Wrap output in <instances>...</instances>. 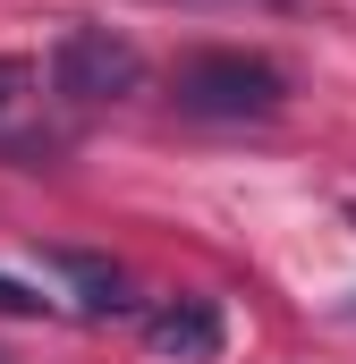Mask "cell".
Instances as JSON below:
<instances>
[{
  "label": "cell",
  "instance_id": "obj_1",
  "mask_svg": "<svg viewBox=\"0 0 356 364\" xmlns=\"http://www.w3.org/2000/svg\"><path fill=\"white\" fill-rule=\"evenodd\" d=\"M170 102L187 119H271L288 102V77L263 51H187L170 77Z\"/></svg>",
  "mask_w": 356,
  "mask_h": 364
},
{
  "label": "cell",
  "instance_id": "obj_2",
  "mask_svg": "<svg viewBox=\"0 0 356 364\" xmlns=\"http://www.w3.org/2000/svg\"><path fill=\"white\" fill-rule=\"evenodd\" d=\"M51 93L60 102H127V93H145V51L119 34V26H68L60 43H51Z\"/></svg>",
  "mask_w": 356,
  "mask_h": 364
},
{
  "label": "cell",
  "instance_id": "obj_3",
  "mask_svg": "<svg viewBox=\"0 0 356 364\" xmlns=\"http://www.w3.org/2000/svg\"><path fill=\"white\" fill-rule=\"evenodd\" d=\"M145 348L162 364H212L229 348V314H221L212 296H162V305L145 314Z\"/></svg>",
  "mask_w": 356,
  "mask_h": 364
},
{
  "label": "cell",
  "instance_id": "obj_4",
  "mask_svg": "<svg viewBox=\"0 0 356 364\" xmlns=\"http://www.w3.org/2000/svg\"><path fill=\"white\" fill-rule=\"evenodd\" d=\"M43 263L77 288V305H85V314H136V288H127V272H119L110 255H68V246H51Z\"/></svg>",
  "mask_w": 356,
  "mask_h": 364
},
{
  "label": "cell",
  "instance_id": "obj_5",
  "mask_svg": "<svg viewBox=\"0 0 356 364\" xmlns=\"http://www.w3.org/2000/svg\"><path fill=\"white\" fill-rule=\"evenodd\" d=\"M0 314H9V322H43V314H60V305H51L43 288H26V279H0Z\"/></svg>",
  "mask_w": 356,
  "mask_h": 364
},
{
  "label": "cell",
  "instance_id": "obj_6",
  "mask_svg": "<svg viewBox=\"0 0 356 364\" xmlns=\"http://www.w3.org/2000/svg\"><path fill=\"white\" fill-rule=\"evenodd\" d=\"M26 93H34V60H17V51H0V119H9V110H17Z\"/></svg>",
  "mask_w": 356,
  "mask_h": 364
},
{
  "label": "cell",
  "instance_id": "obj_7",
  "mask_svg": "<svg viewBox=\"0 0 356 364\" xmlns=\"http://www.w3.org/2000/svg\"><path fill=\"white\" fill-rule=\"evenodd\" d=\"M255 9H297V0H255Z\"/></svg>",
  "mask_w": 356,
  "mask_h": 364
},
{
  "label": "cell",
  "instance_id": "obj_8",
  "mask_svg": "<svg viewBox=\"0 0 356 364\" xmlns=\"http://www.w3.org/2000/svg\"><path fill=\"white\" fill-rule=\"evenodd\" d=\"M348 212H356V203H348Z\"/></svg>",
  "mask_w": 356,
  "mask_h": 364
}]
</instances>
